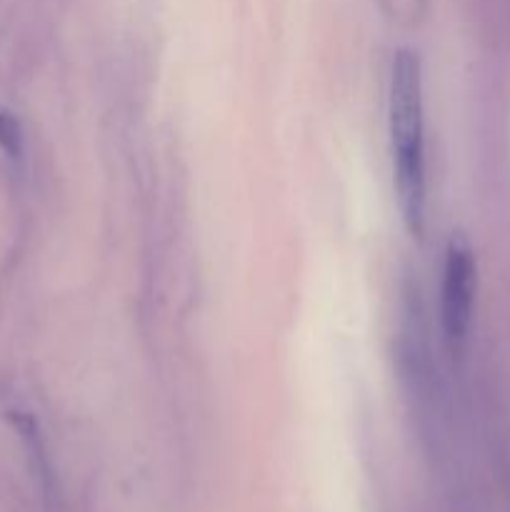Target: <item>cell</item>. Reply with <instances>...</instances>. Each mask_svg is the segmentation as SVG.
<instances>
[{
	"mask_svg": "<svg viewBox=\"0 0 510 512\" xmlns=\"http://www.w3.org/2000/svg\"><path fill=\"white\" fill-rule=\"evenodd\" d=\"M390 140H393L395 198L413 235L425 225L423 70L413 50H398L390 70Z\"/></svg>",
	"mask_w": 510,
	"mask_h": 512,
	"instance_id": "6da1fadb",
	"label": "cell"
},
{
	"mask_svg": "<svg viewBox=\"0 0 510 512\" xmlns=\"http://www.w3.org/2000/svg\"><path fill=\"white\" fill-rule=\"evenodd\" d=\"M475 303V258L468 240L463 235H453L445 250L443 265V333L450 348H463L473 323Z\"/></svg>",
	"mask_w": 510,
	"mask_h": 512,
	"instance_id": "7a4b0ae2",
	"label": "cell"
},
{
	"mask_svg": "<svg viewBox=\"0 0 510 512\" xmlns=\"http://www.w3.org/2000/svg\"><path fill=\"white\" fill-rule=\"evenodd\" d=\"M0 148H3L10 158H18L20 150H23V138H20L18 120L3 108H0Z\"/></svg>",
	"mask_w": 510,
	"mask_h": 512,
	"instance_id": "3957f363",
	"label": "cell"
}]
</instances>
